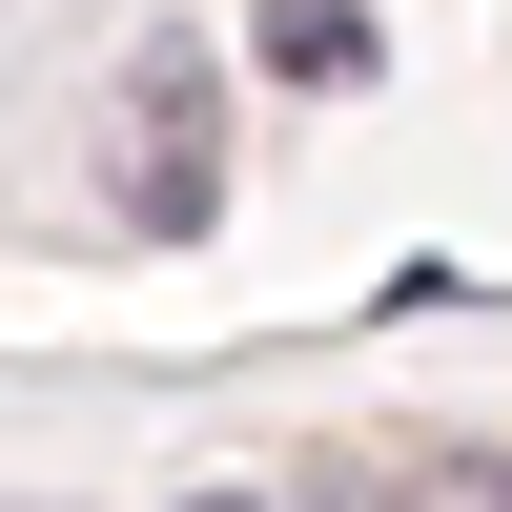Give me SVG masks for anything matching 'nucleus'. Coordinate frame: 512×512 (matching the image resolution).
Instances as JSON below:
<instances>
[{"instance_id": "f257e3e1", "label": "nucleus", "mask_w": 512, "mask_h": 512, "mask_svg": "<svg viewBox=\"0 0 512 512\" xmlns=\"http://www.w3.org/2000/svg\"><path fill=\"white\" fill-rule=\"evenodd\" d=\"M103 205L123 226H226V82L164 41V62H123V103H103Z\"/></svg>"}, {"instance_id": "f03ea898", "label": "nucleus", "mask_w": 512, "mask_h": 512, "mask_svg": "<svg viewBox=\"0 0 512 512\" xmlns=\"http://www.w3.org/2000/svg\"><path fill=\"white\" fill-rule=\"evenodd\" d=\"M369 62H390V21H369V0H267V82H308V103H349Z\"/></svg>"}, {"instance_id": "7ed1b4c3", "label": "nucleus", "mask_w": 512, "mask_h": 512, "mask_svg": "<svg viewBox=\"0 0 512 512\" xmlns=\"http://www.w3.org/2000/svg\"><path fill=\"white\" fill-rule=\"evenodd\" d=\"M472 512H512V451H492V472H472Z\"/></svg>"}, {"instance_id": "20e7f679", "label": "nucleus", "mask_w": 512, "mask_h": 512, "mask_svg": "<svg viewBox=\"0 0 512 512\" xmlns=\"http://www.w3.org/2000/svg\"><path fill=\"white\" fill-rule=\"evenodd\" d=\"M185 512H267V492H185Z\"/></svg>"}]
</instances>
